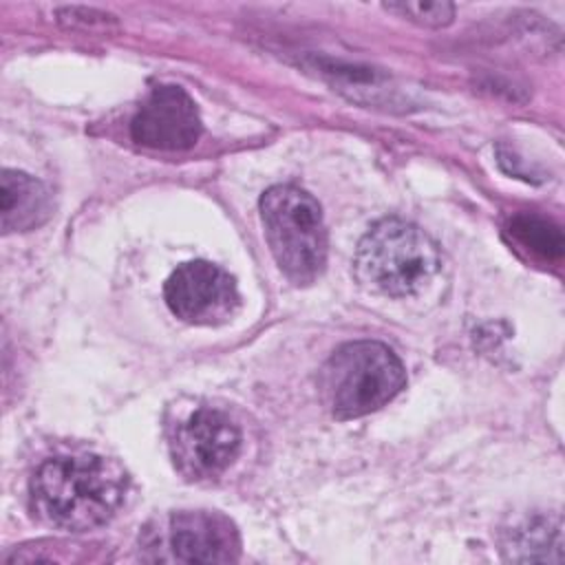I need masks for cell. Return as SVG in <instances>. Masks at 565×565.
<instances>
[{
	"label": "cell",
	"instance_id": "6da1fadb",
	"mask_svg": "<svg viewBox=\"0 0 565 565\" xmlns=\"http://www.w3.org/2000/svg\"><path fill=\"white\" fill-rule=\"evenodd\" d=\"M29 494L33 512L49 525L86 532L104 525L119 510L126 472L102 455H57L38 466Z\"/></svg>",
	"mask_w": 565,
	"mask_h": 565
},
{
	"label": "cell",
	"instance_id": "7a4b0ae2",
	"mask_svg": "<svg viewBox=\"0 0 565 565\" xmlns=\"http://www.w3.org/2000/svg\"><path fill=\"white\" fill-rule=\"evenodd\" d=\"M441 252L417 225L402 218L377 221L358 243L353 269L358 280L382 296L419 294L439 271Z\"/></svg>",
	"mask_w": 565,
	"mask_h": 565
},
{
	"label": "cell",
	"instance_id": "3957f363",
	"mask_svg": "<svg viewBox=\"0 0 565 565\" xmlns=\"http://www.w3.org/2000/svg\"><path fill=\"white\" fill-rule=\"evenodd\" d=\"M318 386L335 419H355L388 404L406 386V371L386 344L358 340L329 355Z\"/></svg>",
	"mask_w": 565,
	"mask_h": 565
},
{
	"label": "cell",
	"instance_id": "277c9868",
	"mask_svg": "<svg viewBox=\"0 0 565 565\" xmlns=\"http://www.w3.org/2000/svg\"><path fill=\"white\" fill-rule=\"evenodd\" d=\"M265 238L280 271L296 285H311L327 265V227L318 201L302 188L278 183L258 201Z\"/></svg>",
	"mask_w": 565,
	"mask_h": 565
},
{
	"label": "cell",
	"instance_id": "5b68a950",
	"mask_svg": "<svg viewBox=\"0 0 565 565\" xmlns=\"http://www.w3.org/2000/svg\"><path fill=\"white\" fill-rule=\"evenodd\" d=\"M168 448L185 479L212 481L236 461L241 430L225 411L199 404L168 424Z\"/></svg>",
	"mask_w": 565,
	"mask_h": 565
},
{
	"label": "cell",
	"instance_id": "8992f818",
	"mask_svg": "<svg viewBox=\"0 0 565 565\" xmlns=\"http://www.w3.org/2000/svg\"><path fill=\"white\" fill-rule=\"evenodd\" d=\"M168 309L188 324H223L238 305L236 280L210 260H190L179 265L163 285Z\"/></svg>",
	"mask_w": 565,
	"mask_h": 565
},
{
	"label": "cell",
	"instance_id": "52a82bcc",
	"mask_svg": "<svg viewBox=\"0 0 565 565\" xmlns=\"http://www.w3.org/2000/svg\"><path fill=\"white\" fill-rule=\"evenodd\" d=\"M201 130L199 108L181 86L152 88L130 121V137L152 150H188Z\"/></svg>",
	"mask_w": 565,
	"mask_h": 565
},
{
	"label": "cell",
	"instance_id": "ba28073f",
	"mask_svg": "<svg viewBox=\"0 0 565 565\" xmlns=\"http://www.w3.org/2000/svg\"><path fill=\"white\" fill-rule=\"evenodd\" d=\"M166 543L181 563H234L241 556L236 525L221 512L183 510L166 525Z\"/></svg>",
	"mask_w": 565,
	"mask_h": 565
},
{
	"label": "cell",
	"instance_id": "9c48e42d",
	"mask_svg": "<svg viewBox=\"0 0 565 565\" xmlns=\"http://www.w3.org/2000/svg\"><path fill=\"white\" fill-rule=\"evenodd\" d=\"M51 216L46 188L26 172L4 168L0 177V225L2 234L31 232Z\"/></svg>",
	"mask_w": 565,
	"mask_h": 565
},
{
	"label": "cell",
	"instance_id": "30bf717a",
	"mask_svg": "<svg viewBox=\"0 0 565 565\" xmlns=\"http://www.w3.org/2000/svg\"><path fill=\"white\" fill-rule=\"evenodd\" d=\"M503 556L508 561L534 563V561H561L563 558V532L558 516L534 514L521 519L503 534Z\"/></svg>",
	"mask_w": 565,
	"mask_h": 565
},
{
	"label": "cell",
	"instance_id": "8fae6325",
	"mask_svg": "<svg viewBox=\"0 0 565 565\" xmlns=\"http://www.w3.org/2000/svg\"><path fill=\"white\" fill-rule=\"evenodd\" d=\"M510 234L512 238L530 249L534 256L556 260L563 254V234L561 230L541 216L534 214H521L514 216L510 223Z\"/></svg>",
	"mask_w": 565,
	"mask_h": 565
},
{
	"label": "cell",
	"instance_id": "7c38bea8",
	"mask_svg": "<svg viewBox=\"0 0 565 565\" xmlns=\"http://www.w3.org/2000/svg\"><path fill=\"white\" fill-rule=\"evenodd\" d=\"M384 9L399 13L422 26H444L452 20L455 7L450 2H391Z\"/></svg>",
	"mask_w": 565,
	"mask_h": 565
}]
</instances>
